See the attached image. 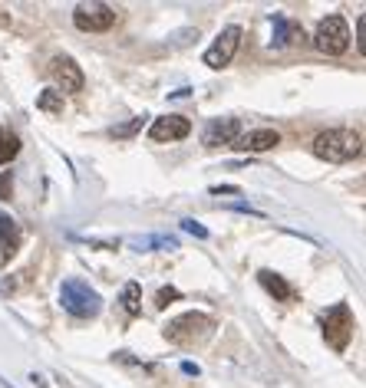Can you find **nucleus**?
<instances>
[{"label": "nucleus", "instance_id": "15", "mask_svg": "<svg viewBox=\"0 0 366 388\" xmlns=\"http://www.w3.org/2000/svg\"><path fill=\"white\" fill-rule=\"evenodd\" d=\"M20 155V135L10 129H0V165H7Z\"/></svg>", "mask_w": 366, "mask_h": 388}, {"label": "nucleus", "instance_id": "17", "mask_svg": "<svg viewBox=\"0 0 366 388\" xmlns=\"http://www.w3.org/2000/svg\"><path fill=\"white\" fill-rule=\"evenodd\" d=\"M132 247L139 254L155 250V247H162V250H178V240H175V237H139V240H132Z\"/></svg>", "mask_w": 366, "mask_h": 388}, {"label": "nucleus", "instance_id": "21", "mask_svg": "<svg viewBox=\"0 0 366 388\" xmlns=\"http://www.w3.org/2000/svg\"><path fill=\"white\" fill-rule=\"evenodd\" d=\"M13 194V178H10V171H0V201H10Z\"/></svg>", "mask_w": 366, "mask_h": 388}, {"label": "nucleus", "instance_id": "1", "mask_svg": "<svg viewBox=\"0 0 366 388\" xmlns=\"http://www.w3.org/2000/svg\"><path fill=\"white\" fill-rule=\"evenodd\" d=\"M363 152V139L353 129H327L314 139V155L330 165H343V161L357 158Z\"/></svg>", "mask_w": 366, "mask_h": 388}, {"label": "nucleus", "instance_id": "4", "mask_svg": "<svg viewBox=\"0 0 366 388\" xmlns=\"http://www.w3.org/2000/svg\"><path fill=\"white\" fill-rule=\"evenodd\" d=\"M353 329H357V322H353V312H350L347 303H337L324 312V339H327L330 349L347 352Z\"/></svg>", "mask_w": 366, "mask_h": 388}, {"label": "nucleus", "instance_id": "25", "mask_svg": "<svg viewBox=\"0 0 366 388\" xmlns=\"http://www.w3.org/2000/svg\"><path fill=\"white\" fill-rule=\"evenodd\" d=\"M182 372H185V375H198L202 369H198V365H192V362H182Z\"/></svg>", "mask_w": 366, "mask_h": 388}, {"label": "nucleus", "instance_id": "10", "mask_svg": "<svg viewBox=\"0 0 366 388\" xmlns=\"http://www.w3.org/2000/svg\"><path fill=\"white\" fill-rule=\"evenodd\" d=\"M238 135H241V122L238 119H212V122L205 125L202 142L208 148H218V145H234Z\"/></svg>", "mask_w": 366, "mask_h": 388}, {"label": "nucleus", "instance_id": "20", "mask_svg": "<svg viewBox=\"0 0 366 388\" xmlns=\"http://www.w3.org/2000/svg\"><path fill=\"white\" fill-rule=\"evenodd\" d=\"M178 290H175V286H162V290H159V293H155V306H159V310H165V306L172 303V300H178Z\"/></svg>", "mask_w": 366, "mask_h": 388}, {"label": "nucleus", "instance_id": "9", "mask_svg": "<svg viewBox=\"0 0 366 388\" xmlns=\"http://www.w3.org/2000/svg\"><path fill=\"white\" fill-rule=\"evenodd\" d=\"M188 135H192V122L185 115H162L149 129L152 142H178V139H188Z\"/></svg>", "mask_w": 366, "mask_h": 388}, {"label": "nucleus", "instance_id": "14", "mask_svg": "<svg viewBox=\"0 0 366 388\" xmlns=\"http://www.w3.org/2000/svg\"><path fill=\"white\" fill-rule=\"evenodd\" d=\"M258 280H261V286H264V290L278 300V303H290V300L297 296V293H294V286H290L280 274H274V270H261Z\"/></svg>", "mask_w": 366, "mask_h": 388}, {"label": "nucleus", "instance_id": "18", "mask_svg": "<svg viewBox=\"0 0 366 388\" xmlns=\"http://www.w3.org/2000/svg\"><path fill=\"white\" fill-rule=\"evenodd\" d=\"M122 306H125V312H129V316H135V312L142 310V286L135 283V280H129V283H125V290H122Z\"/></svg>", "mask_w": 366, "mask_h": 388}, {"label": "nucleus", "instance_id": "5", "mask_svg": "<svg viewBox=\"0 0 366 388\" xmlns=\"http://www.w3.org/2000/svg\"><path fill=\"white\" fill-rule=\"evenodd\" d=\"M314 43H317L320 53H327V57H343L350 49V27L347 20L340 17V13H330L317 23V33H314Z\"/></svg>", "mask_w": 366, "mask_h": 388}, {"label": "nucleus", "instance_id": "12", "mask_svg": "<svg viewBox=\"0 0 366 388\" xmlns=\"http://www.w3.org/2000/svg\"><path fill=\"white\" fill-rule=\"evenodd\" d=\"M20 244H23V230H20V224L10 218V214L0 211V257H4V264L17 254Z\"/></svg>", "mask_w": 366, "mask_h": 388}, {"label": "nucleus", "instance_id": "26", "mask_svg": "<svg viewBox=\"0 0 366 388\" xmlns=\"http://www.w3.org/2000/svg\"><path fill=\"white\" fill-rule=\"evenodd\" d=\"M10 27V13H4V7H0V30Z\"/></svg>", "mask_w": 366, "mask_h": 388}, {"label": "nucleus", "instance_id": "13", "mask_svg": "<svg viewBox=\"0 0 366 388\" xmlns=\"http://www.w3.org/2000/svg\"><path fill=\"white\" fill-rule=\"evenodd\" d=\"M270 23H274V47H290V43H297V40H304V27L300 23H294L290 17H284V13H274L270 17Z\"/></svg>", "mask_w": 366, "mask_h": 388}, {"label": "nucleus", "instance_id": "22", "mask_svg": "<svg viewBox=\"0 0 366 388\" xmlns=\"http://www.w3.org/2000/svg\"><path fill=\"white\" fill-rule=\"evenodd\" d=\"M182 230H188V234H195V237H202V240L208 237V230H205L202 224H198V221H192V218H185V221H182Z\"/></svg>", "mask_w": 366, "mask_h": 388}, {"label": "nucleus", "instance_id": "16", "mask_svg": "<svg viewBox=\"0 0 366 388\" xmlns=\"http://www.w3.org/2000/svg\"><path fill=\"white\" fill-rule=\"evenodd\" d=\"M37 109L47 115H63V95H59L57 89H43V93L37 95Z\"/></svg>", "mask_w": 366, "mask_h": 388}, {"label": "nucleus", "instance_id": "8", "mask_svg": "<svg viewBox=\"0 0 366 388\" xmlns=\"http://www.w3.org/2000/svg\"><path fill=\"white\" fill-rule=\"evenodd\" d=\"M50 76L57 79V93L63 95V93H79V89H83V83H86V79H83V69L76 66V59L73 57H53L50 59Z\"/></svg>", "mask_w": 366, "mask_h": 388}, {"label": "nucleus", "instance_id": "11", "mask_svg": "<svg viewBox=\"0 0 366 388\" xmlns=\"http://www.w3.org/2000/svg\"><path fill=\"white\" fill-rule=\"evenodd\" d=\"M274 145H280L278 129H251V132L238 135L234 148H241V152H268Z\"/></svg>", "mask_w": 366, "mask_h": 388}, {"label": "nucleus", "instance_id": "2", "mask_svg": "<svg viewBox=\"0 0 366 388\" xmlns=\"http://www.w3.org/2000/svg\"><path fill=\"white\" fill-rule=\"evenodd\" d=\"M212 332H215V319L208 312H182V316L165 322L162 336L172 346H202Z\"/></svg>", "mask_w": 366, "mask_h": 388}, {"label": "nucleus", "instance_id": "19", "mask_svg": "<svg viewBox=\"0 0 366 388\" xmlns=\"http://www.w3.org/2000/svg\"><path fill=\"white\" fill-rule=\"evenodd\" d=\"M145 119H149V115H135L129 125H119V129H113V135H116V139H129V135H135L139 129H142Z\"/></svg>", "mask_w": 366, "mask_h": 388}, {"label": "nucleus", "instance_id": "24", "mask_svg": "<svg viewBox=\"0 0 366 388\" xmlns=\"http://www.w3.org/2000/svg\"><path fill=\"white\" fill-rule=\"evenodd\" d=\"M357 47H360V53H366V40H363V17L357 20Z\"/></svg>", "mask_w": 366, "mask_h": 388}, {"label": "nucleus", "instance_id": "6", "mask_svg": "<svg viewBox=\"0 0 366 388\" xmlns=\"http://www.w3.org/2000/svg\"><path fill=\"white\" fill-rule=\"evenodd\" d=\"M116 7H109V4H79L73 10V23H76L83 33H103L116 23Z\"/></svg>", "mask_w": 366, "mask_h": 388}, {"label": "nucleus", "instance_id": "7", "mask_svg": "<svg viewBox=\"0 0 366 388\" xmlns=\"http://www.w3.org/2000/svg\"><path fill=\"white\" fill-rule=\"evenodd\" d=\"M241 37H244L241 27H224L218 33V40L208 47V53H205V66H212V69L228 66L234 59V53H238V47H241Z\"/></svg>", "mask_w": 366, "mask_h": 388}, {"label": "nucleus", "instance_id": "3", "mask_svg": "<svg viewBox=\"0 0 366 388\" xmlns=\"http://www.w3.org/2000/svg\"><path fill=\"white\" fill-rule=\"evenodd\" d=\"M59 303L69 316H76V319H93L99 316L103 310V296L86 283V280H79V276H69L59 283Z\"/></svg>", "mask_w": 366, "mask_h": 388}, {"label": "nucleus", "instance_id": "23", "mask_svg": "<svg viewBox=\"0 0 366 388\" xmlns=\"http://www.w3.org/2000/svg\"><path fill=\"white\" fill-rule=\"evenodd\" d=\"M212 194H241V188L238 184H215Z\"/></svg>", "mask_w": 366, "mask_h": 388}]
</instances>
